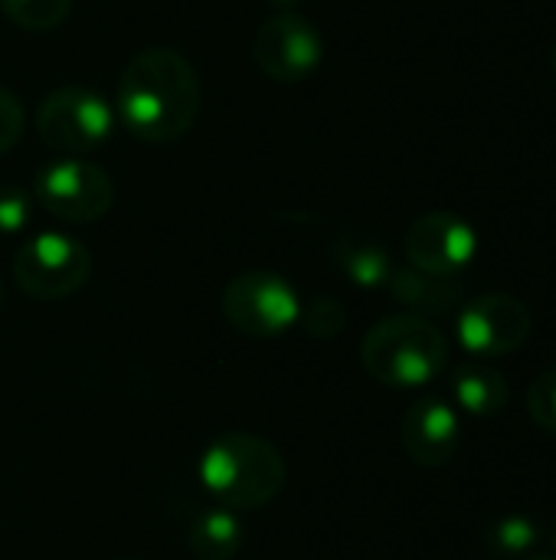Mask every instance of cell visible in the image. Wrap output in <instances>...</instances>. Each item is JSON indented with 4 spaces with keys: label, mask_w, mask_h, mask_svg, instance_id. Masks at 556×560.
Listing matches in <instances>:
<instances>
[{
    "label": "cell",
    "mask_w": 556,
    "mask_h": 560,
    "mask_svg": "<svg viewBox=\"0 0 556 560\" xmlns=\"http://www.w3.org/2000/svg\"><path fill=\"white\" fill-rule=\"evenodd\" d=\"M115 115L147 144L184 138L200 115L197 69L170 46H147L134 52L118 79Z\"/></svg>",
    "instance_id": "obj_1"
},
{
    "label": "cell",
    "mask_w": 556,
    "mask_h": 560,
    "mask_svg": "<svg viewBox=\"0 0 556 560\" xmlns=\"http://www.w3.org/2000/svg\"><path fill=\"white\" fill-rule=\"evenodd\" d=\"M288 466L282 453L256 433H223L200 456L203 489L229 512H256L279 499Z\"/></svg>",
    "instance_id": "obj_2"
},
{
    "label": "cell",
    "mask_w": 556,
    "mask_h": 560,
    "mask_svg": "<svg viewBox=\"0 0 556 560\" xmlns=\"http://www.w3.org/2000/svg\"><path fill=\"white\" fill-rule=\"evenodd\" d=\"M360 364L383 387H426L446 371L449 341L423 315H390L364 335Z\"/></svg>",
    "instance_id": "obj_3"
},
{
    "label": "cell",
    "mask_w": 556,
    "mask_h": 560,
    "mask_svg": "<svg viewBox=\"0 0 556 560\" xmlns=\"http://www.w3.org/2000/svg\"><path fill=\"white\" fill-rule=\"evenodd\" d=\"M13 279L16 285L39 302H59L75 295L92 276V253L69 233L43 230L29 236L13 253Z\"/></svg>",
    "instance_id": "obj_4"
},
{
    "label": "cell",
    "mask_w": 556,
    "mask_h": 560,
    "mask_svg": "<svg viewBox=\"0 0 556 560\" xmlns=\"http://www.w3.org/2000/svg\"><path fill=\"white\" fill-rule=\"evenodd\" d=\"M115 105L105 95L82 85H62L49 92L36 108V135L59 154H85L105 144L115 131Z\"/></svg>",
    "instance_id": "obj_5"
},
{
    "label": "cell",
    "mask_w": 556,
    "mask_h": 560,
    "mask_svg": "<svg viewBox=\"0 0 556 560\" xmlns=\"http://www.w3.org/2000/svg\"><path fill=\"white\" fill-rule=\"evenodd\" d=\"M301 299L288 279L269 269H249L223 289V318L246 338H279L298 325Z\"/></svg>",
    "instance_id": "obj_6"
},
{
    "label": "cell",
    "mask_w": 556,
    "mask_h": 560,
    "mask_svg": "<svg viewBox=\"0 0 556 560\" xmlns=\"http://www.w3.org/2000/svg\"><path fill=\"white\" fill-rule=\"evenodd\" d=\"M33 194L43 210L66 223H95L115 203L111 177L98 164L72 154L43 164L33 180Z\"/></svg>",
    "instance_id": "obj_7"
},
{
    "label": "cell",
    "mask_w": 556,
    "mask_h": 560,
    "mask_svg": "<svg viewBox=\"0 0 556 560\" xmlns=\"http://www.w3.org/2000/svg\"><path fill=\"white\" fill-rule=\"evenodd\" d=\"M456 338L462 351L478 361L508 358L521 351L524 341L531 338V308L508 292H488L469 299L459 305Z\"/></svg>",
    "instance_id": "obj_8"
},
{
    "label": "cell",
    "mask_w": 556,
    "mask_h": 560,
    "mask_svg": "<svg viewBox=\"0 0 556 560\" xmlns=\"http://www.w3.org/2000/svg\"><path fill=\"white\" fill-rule=\"evenodd\" d=\"M252 59L272 82H305L321 69L324 39L311 20L295 10H282L256 30Z\"/></svg>",
    "instance_id": "obj_9"
},
{
    "label": "cell",
    "mask_w": 556,
    "mask_h": 560,
    "mask_svg": "<svg viewBox=\"0 0 556 560\" xmlns=\"http://www.w3.org/2000/svg\"><path fill=\"white\" fill-rule=\"evenodd\" d=\"M478 256V233L469 220L452 210H429L416 217L406 230V259L410 266L456 279Z\"/></svg>",
    "instance_id": "obj_10"
},
{
    "label": "cell",
    "mask_w": 556,
    "mask_h": 560,
    "mask_svg": "<svg viewBox=\"0 0 556 560\" xmlns=\"http://www.w3.org/2000/svg\"><path fill=\"white\" fill-rule=\"evenodd\" d=\"M400 443L410 463L423 469L446 466L462 446V417L439 397H423L406 407L400 420Z\"/></svg>",
    "instance_id": "obj_11"
},
{
    "label": "cell",
    "mask_w": 556,
    "mask_h": 560,
    "mask_svg": "<svg viewBox=\"0 0 556 560\" xmlns=\"http://www.w3.org/2000/svg\"><path fill=\"white\" fill-rule=\"evenodd\" d=\"M390 295L410 308V315H449L462 305L465 292L456 279L449 276H433V272H423L416 266H400L393 269L390 282H387Z\"/></svg>",
    "instance_id": "obj_12"
},
{
    "label": "cell",
    "mask_w": 556,
    "mask_h": 560,
    "mask_svg": "<svg viewBox=\"0 0 556 560\" xmlns=\"http://www.w3.org/2000/svg\"><path fill=\"white\" fill-rule=\"evenodd\" d=\"M334 266L360 289H387L393 276V256L370 233H341L331 246Z\"/></svg>",
    "instance_id": "obj_13"
},
{
    "label": "cell",
    "mask_w": 556,
    "mask_h": 560,
    "mask_svg": "<svg viewBox=\"0 0 556 560\" xmlns=\"http://www.w3.org/2000/svg\"><path fill=\"white\" fill-rule=\"evenodd\" d=\"M452 397H456V407H462V413L478 417V420H492V417H501L508 410L511 387H508L501 371L472 361V364L456 368Z\"/></svg>",
    "instance_id": "obj_14"
},
{
    "label": "cell",
    "mask_w": 556,
    "mask_h": 560,
    "mask_svg": "<svg viewBox=\"0 0 556 560\" xmlns=\"http://www.w3.org/2000/svg\"><path fill=\"white\" fill-rule=\"evenodd\" d=\"M246 528L236 512L216 505L203 509L187 528V548L197 560H233L242 551Z\"/></svg>",
    "instance_id": "obj_15"
},
{
    "label": "cell",
    "mask_w": 556,
    "mask_h": 560,
    "mask_svg": "<svg viewBox=\"0 0 556 560\" xmlns=\"http://www.w3.org/2000/svg\"><path fill=\"white\" fill-rule=\"evenodd\" d=\"M541 535L544 532L537 518L524 512H511L485 528V551L495 560H524L541 548Z\"/></svg>",
    "instance_id": "obj_16"
},
{
    "label": "cell",
    "mask_w": 556,
    "mask_h": 560,
    "mask_svg": "<svg viewBox=\"0 0 556 560\" xmlns=\"http://www.w3.org/2000/svg\"><path fill=\"white\" fill-rule=\"evenodd\" d=\"M3 13L10 23H16L20 30H33V33H46L66 23L72 0H0Z\"/></svg>",
    "instance_id": "obj_17"
},
{
    "label": "cell",
    "mask_w": 556,
    "mask_h": 560,
    "mask_svg": "<svg viewBox=\"0 0 556 560\" xmlns=\"http://www.w3.org/2000/svg\"><path fill=\"white\" fill-rule=\"evenodd\" d=\"M298 325L318 338V341H331L338 338L344 328H347V312L338 299H328V295H318L311 299L308 305H301V315H298Z\"/></svg>",
    "instance_id": "obj_18"
},
{
    "label": "cell",
    "mask_w": 556,
    "mask_h": 560,
    "mask_svg": "<svg viewBox=\"0 0 556 560\" xmlns=\"http://www.w3.org/2000/svg\"><path fill=\"white\" fill-rule=\"evenodd\" d=\"M528 413L544 433L556 436V364H551L547 371H541L531 381V387H528Z\"/></svg>",
    "instance_id": "obj_19"
},
{
    "label": "cell",
    "mask_w": 556,
    "mask_h": 560,
    "mask_svg": "<svg viewBox=\"0 0 556 560\" xmlns=\"http://www.w3.org/2000/svg\"><path fill=\"white\" fill-rule=\"evenodd\" d=\"M33 220V200L16 184H0V236H16Z\"/></svg>",
    "instance_id": "obj_20"
},
{
    "label": "cell",
    "mask_w": 556,
    "mask_h": 560,
    "mask_svg": "<svg viewBox=\"0 0 556 560\" xmlns=\"http://www.w3.org/2000/svg\"><path fill=\"white\" fill-rule=\"evenodd\" d=\"M23 125H26V112H23L20 98L0 85V154H7L20 141Z\"/></svg>",
    "instance_id": "obj_21"
},
{
    "label": "cell",
    "mask_w": 556,
    "mask_h": 560,
    "mask_svg": "<svg viewBox=\"0 0 556 560\" xmlns=\"http://www.w3.org/2000/svg\"><path fill=\"white\" fill-rule=\"evenodd\" d=\"M269 3H272V7H279V13H282V10H292L298 0H269Z\"/></svg>",
    "instance_id": "obj_22"
},
{
    "label": "cell",
    "mask_w": 556,
    "mask_h": 560,
    "mask_svg": "<svg viewBox=\"0 0 556 560\" xmlns=\"http://www.w3.org/2000/svg\"><path fill=\"white\" fill-rule=\"evenodd\" d=\"M524 560H556L554 555H541V551H534L531 558H524Z\"/></svg>",
    "instance_id": "obj_23"
},
{
    "label": "cell",
    "mask_w": 556,
    "mask_h": 560,
    "mask_svg": "<svg viewBox=\"0 0 556 560\" xmlns=\"http://www.w3.org/2000/svg\"><path fill=\"white\" fill-rule=\"evenodd\" d=\"M551 548H554V558H556V525H554V532H551Z\"/></svg>",
    "instance_id": "obj_24"
},
{
    "label": "cell",
    "mask_w": 556,
    "mask_h": 560,
    "mask_svg": "<svg viewBox=\"0 0 556 560\" xmlns=\"http://www.w3.org/2000/svg\"><path fill=\"white\" fill-rule=\"evenodd\" d=\"M551 62H554V75H556V46H554V56H551Z\"/></svg>",
    "instance_id": "obj_25"
},
{
    "label": "cell",
    "mask_w": 556,
    "mask_h": 560,
    "mask_svg": "<svg viewBox=\"0 0 556 560\" xmlns=\"http://www.w3.org/2000/svg\"><path fill=\"white\" fill-rule=\"evenodd\" d=\"M0 302H3V282H0Z\"/></svg>",
    "instance_id": "obj_26"
},
{
    "label": "cell",
    "mask_w": 556,
    "mask_h": 560,
    "mask_svg": "<svg viewBox=\"0 0 556 560\" xmlns=\"http://www.w3.org/2000/svg\"><path fill=\"white\" fill-rule=\"evenodd\" d=\"M118 560H141V558H118Z\"/></svg>",
    "instance_id": "obj_27"
}]
</instances>
